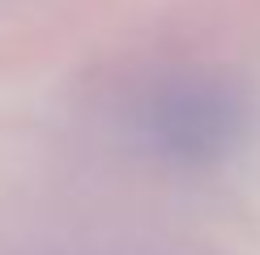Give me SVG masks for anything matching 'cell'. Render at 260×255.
Segmentation results:
<instances>
[{
  "label": "cell",
  "instance_id": "6da1fadb",
  "mask_svg": "<svg viewBox=\"0 0 260 255\" xmlns=\"http://www.w3.org/2000/svg\"><path fill=\"white\" fill-rule=\"evenodd\" d=\"M243 98L226 81H167L145 106V132L154 149L183 166H209L243 136Z\"/></svg>",
  "mask_w": 260,
  "mask_h": 255
}]
</instances>
